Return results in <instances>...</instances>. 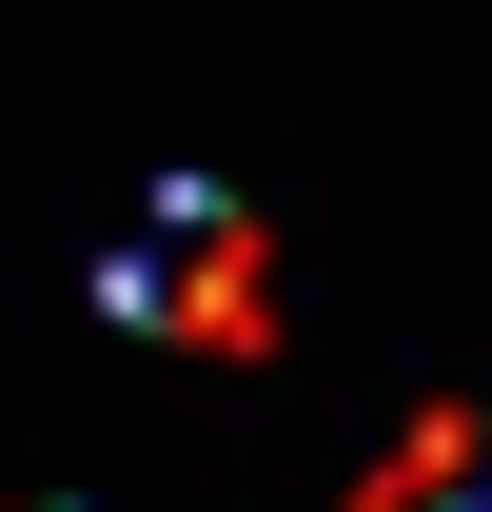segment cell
Returning a JSON list of instances; mask_svg holds the SVG:
<instances>
[{
	"mask_svg": "<svg viewBox=\"0 0 492 512\" xmlns=\"http://www.w3.org/2000/svg\"><path fill=\"white\" fill-rule=\"evenodd\" d=\"M99 296H119L138 335H197V355H256V316H276V276H256V217H237L217 178H178V197H158V217L99 256Z\"/></svg>",
	"mask_w": 492,
	"mask_h": 512,
	"instance_id": "1",
	"label": "cell"
}]
</instances>
